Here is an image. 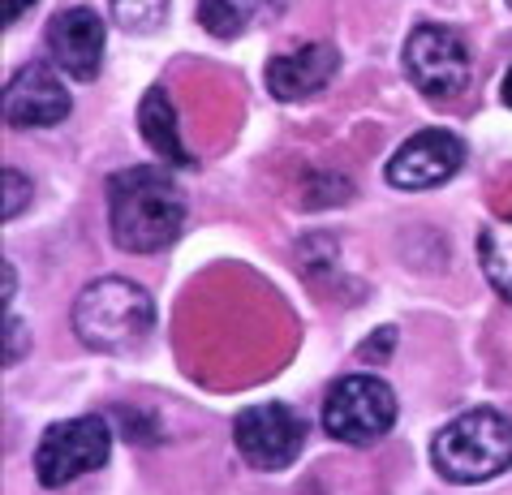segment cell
<instances>
[{"label":"cell","instance_id":"6da1fadb","mask_svg":"<svg viewBox=\"0 0 512 495\" xmlns=\"http://www.w3.org/2000/svg\"><path fill=\"white\" fill-rule=\"evenodd\" d=\"M186 224V194L164 168L134 164L108 177V229L125 254L173 246Z\"/></svg>","mask_w":512,"mask_h":495},{"label":"cell","instance_id":"7a4b0ae2","mask_svg":"<svg viewBox=\"0 0 512 495\" xmlns=\"http://www.w3.org/2000/svg\"><path fill=\"white\" fill-rule=\"evenodd\" d=\"M155 302L138 280L125 276H99L74 302V332L82 345L99 353H121L134 349L151 336Z\"/></svg>","mask_w":512,"mask_h":495},{"label":"cell","instance_id":"3957f363","mask_svg":"<svg viewBox=\"0 0 512 495\" xmlns=\"http://www.w3.org/2000/svg\"><path fill=\"white\" fill-rule=\"evenodd\" d=\"M431 461L448 483H487L512 465V418L500 409H469L431 444Z\"/></svg>","mask_w":512,"mask_h":495},{"label":"cell","instance_id":"277c9868","mask_svg":"<svg viewBox=\"0 0 512 495\" xmlns=\"http://www.w3.org/2000/svg\"><path fill=\"white\" fill-rule=\"evenodd\" d=\"M392 422H396V392L379 375L336 379L323 401V431L353 448L379 444L392 431Z\"/></svg>","mask_w":512,"mask_h":495},{"label":"cell","instance_id":"5b68a950","mask_svg":"<svg viewBox=\"0 0 512 495\" xmlns=\"http://www.w3.org/2000/svg\"><path fill=\"white\" fill-rule=\"evenodd\" d=\"M469 69H474V56H469V44L452 31V26L422 22V26L409 31V39H405V74L426 99L461 95L465 82H469Z\"/></svg>","mask_w":512,"mask_h":495},{"label":"cell","instance_id":"8992f818","mask_svg":"<svg viewBox=\"0 0 512 495\" xmlns=\"http://www.w3.org/2000/svg\"><path fill=\"white\" fill-rule=\"evenodd\" d=\"M112 435L104 418H65L44 431L35 448V478L44 487H65L108 461Z\"/></svg>","mask_w":512,"mask_h":495},{"label":"cell","instance_id":"52a82bcc","mask_svg":"<svg viewBox=\"0 0 512 495\" xmlns=\"http://www.w3.org/2000/svg\"><path fill=\"white\" fill-rule=\"evenodd\" d=\"M233 444L254 470H284V465L297 461V452L306 444V422L289 405L263 401L237 414Z\"/></svg>","mask_w":512,"mask_h":495},{"label":"cell","instance_id":"ba28073f","mask_svg":"<svg viewBox=\"0 0 512 495\" xmlns=\"http://www.w3.org/2000/svg\"><path fill=\"white\" fill-rule=\"evenodd\" d=\"M465 164V143L452 130H422L409 143H401V151L388 160L383 177L396 190H431L444 186V181Z\"/></svg>","mask_w":512,"mask_h":495},{"label":"cell","instance_id":"9c48e42d","mask_svg":"<svg viewBox=\"0 0 512 495\" xmlns=\"http://www.w3.org/2000/svg\"><path fill=\"white\" fill-rule=\"evenodd\" d=\"M74 108L65 82L52 74L48 65H22L18 74L5 82V121L13 130H48V125H61Z\"/></svg>","mask_w":512,"mask_h":495},{"label":"cell","instance_id":"30bf717a","mask_svg":"<svg viewBox=\"0 0 512 495\" xmlns=\"http://www.w3.org/2000/svg\"><path fill=\"white\" fill-rule=\"evenodd\" d=\"M104 39H108L104 18L82 5L56 13L48 22V52L56 69L74 82H91L99 74V65H104Z\"/></svg>","mask_w":512,"mask_h":495},{"label":"cell","instance_id":"8fae6325","mask_svg":"<svg viewBox=\"0 0 512 495\" xmlns=\"http://www.w3.org/2000/svg\"><path fill=\"white\" fill-rule=\"evenodd\" d=\"M340 69V52L332 44H302L297 52H280L267 61V91L276 99H310L319 95Z\"/></svg>","mask_w":512,"mask_h":495},{"label":"cell","instance_id":"7c38bea8","mask_svg":"<svg viewBox=\"0 0 512 495\" xmlns=\"http://www.w3.org/2000/svg\"><path fill=\"white\" fill-rule=\"evenodd\" d=\"M138 130H142L147 147L160 155V160L177 164V168H190L194 164V155L186 151V143H181L177 112H173V99H168L164 87H151L147 95H142V104H138Z\"/></svg>","mask_w":512,"mask_h":495},{"label":"cell","instance_id":"4fadbf2b","mask_svg":"<svg viewBox=\"0 0 512 495\" xmlns=\"http://www.w3.org/2000/svg\"><path fill=\"white\" fill-rule=\"evenodd\" d=\"M478 263L491 289L512 306V216H495L478 233Z\"/></svg>","mask_w":512,"mask_h":495},{"label":"cell","instance_id":"5bb4252c","mask_svg":"<svg viewBox=\"0 0 512 495\" xmlns=\"http://www.w3.org/2000/svg\"><path fill=\"white\" fill-rule=\"evenodd\" d=\"M276 5L280 0H198V22L216 39H233L246 31L250 22L267 18Z\"/></svg>","mask_w":512,"mask_h":495},{"label":"cell","instance_id":"9a60e30c","mask_svg":"<svg viewBox=\"0 0 512 495\" xmlns=\"http://www.w3.org/2000/svg\"><path fill=\"white\" fill-rule=\"evenodd\" d=\"M112 5V18H117L121 31H155V26L164 22V9H168V0H108Z\"/></svg>","mask_w":512,"mask_h":495},{"label":"cell","instance_id":"2e32d148","mask_svg":"<svg viewBox=\"0 0 512 495\" xmlns=\"http://www.w3.org/2000/svg\"><path fill=\"white\" fill-rule=\"evenodd\" d=\"M26 198H31V181H26L18 168H5V207H0V216L13 220L26 207Z\"/></svg>","mask_w":512,"mask_h":495},{"label":"cell","instance_id":"e0dca14e","mask_svg":"<svg viewBox=\"0 0 512 495\" xmlns=\"http://www.w3.org/2000/svg\"><path fill=\"white\" fill-rule=\"evenodd\" d=\"M26 353V328L18 315H5V366H13Z\"/></svg>","mask_w":512,"mask_h":495},{"label":"cell","instance_id":"ac0fdd59","mask_svg":"<svg viewBox=\"0 0 512 495\" xmlns=\"http://www.w3.org/2000/svg\"><path fill=\"white\" fill-rule=\"evenodd\" d=\"M31 5H35V0H5V26H13V22H18L22 13L31 9Z\"/></svg>","mask_w":512,"mask_h":495},{"label":"cell","instance_id":"d6986e66","mask_svg":"<svg viewBox=\"0 0 512 495\" xmlns=\"http://www.w3.org/2000/svg\"><path fill=\"white\" fill-rule=\"evenodd\" d=\"M388 345H392V328H383L371 345H362V353H379V362H383V349H388Z\"/></svg>","mask_w":512,"mask_h":495},{"label":"cell","instance_id":"ffe728a7","mask_svg":"<svg viewBox=\"0 0 512 495\" xmlns=\"http://www.w3.org/2000/svg\"><path fill=\"white\" fill-rule=\"evenodd\" d=\"M500 95H504V104L512 108V69H508V74H504V91H500Z\"/></svg>","mask_w":512,"mask_h":495},{"label":"cell","instance_id":"44dd1931","mask_svg":"<svg viewBox=\"0 0 512 495\" xmlns=\"http://www.w3.org/2000/svg\"><path fill=\"white\" fill-rule=\"evenodd\" d=\"M13 297V267H5V302Z\"/></svg>","mask_w":512,"mask_h":495},{"label":"cell","instance_id":"7402d4cb","mask_svg":"<svg viewBox=\"0 0 512 495\" xmlns=\"http://www.w3.org/2000/svg\"><path fill=\"white\" fill-rule=\"evenodd\" d=\"M508 5H512V0H508Z\"/></svg>","mask_w":512,"mask_h":495}]
</instances>
